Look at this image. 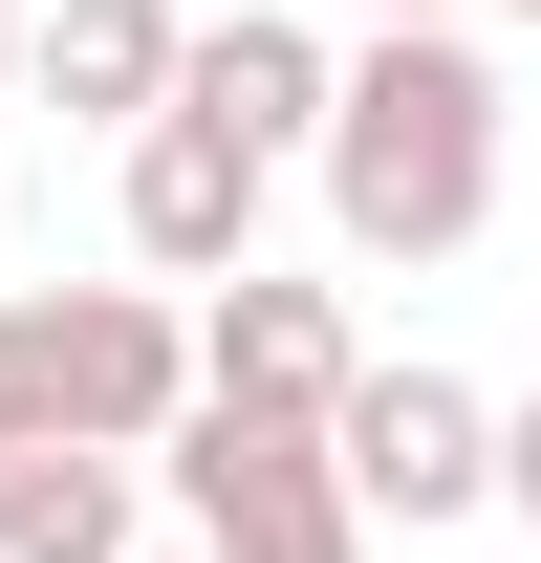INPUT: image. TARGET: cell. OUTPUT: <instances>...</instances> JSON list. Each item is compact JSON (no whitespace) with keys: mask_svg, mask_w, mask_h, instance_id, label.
<instances>
[{"mask_svg":"<svg viewBox=\"0 0 541 563\" xmlns=\"http://www.w3.org/2000/svg\"><path fill=\"white\" fill-rule=\"evenodd\" d=\"M325 217L346 261H455L476 217H498V66H476L455 22H368L325 66Z\"/></svg>","mask_w":541,"mask_h":563,"instance_id":"6da1fadb","label":"cell"},{"mask_svg":"<svg viewBox=\"0 0 541 563\" xmlns=\"http://www.w3.org/2000/svg\"><path fill=\"white\" fill-rule=\"evenodd\" d=\"M325 477H346V520L368 542H433V520H476L498 498V390H455V368H346L325 390Z\"/></svg>","mask_w":541,"mask_h":563,"instance_id":"7a4b0ae2","label":"cell"},{"mask_svg":"<svg viewBox=\"0 0 541 563\" xmlns=\"http://www.w3.org/2000/svg\"><path fill=\"white\" fill-rule=\"evenodd\" d=\"M174 390H196V303H174V282H66V303H44V412H66L87 455H152Z\"/></svg>","mask_w":541,"mask_h":563,"instance_id":"3957f363","label":"cell"},{"mask_svg":"<svg viewBox=\"0 0 541 563\" xmlns=\"http://www.w3.org/2000/svg\"><path fill=\"white\" fill-rule=\"evenodd\" d=\"M109 217H131V261H152V282H217V261H261V152L196 131V109H131Z\"/></svg>","mask_w":541,"mask_h":563,"instance_id":"277c9868","label":"cell"},{"mask_svg":"<svg viewBox=\"0 0 541 563\" xmlns=\"http://www.w3.org/2000/svg\"><path fill=\"white\" fill-rule=\"evenodd\" d=\"M346 282H281V261H217L196 282V390H239V412H325L346 390Z\"/></svg>","mask_w":541,"mask_h":563,"instance_id":"5b68a950","label":"cell"},{"mask_svg":"<svg viewBox=\"0 0 541 563\" xmlns=\"http://www.w3.org/2000/svg\"><path fill=\"white\" fill-rule=\"evenodd\" d=\"M152 109H196V131H239L281 174V152L325 131V44H303L281 0H217V22H174V87H152Z\"/></svg>","mask_w":541,"mask_h":563,"instance_id":"8992f818","label":"cell"},{"mask_svg":"<svg viewBox=\"0 0 541 563\" xmlns=\"http://www.w3.org/2000/svg\"><path fill=\"white\" fill-rule=\"evenodd\" d=\"M152 477H174V520H281V498H346L325 477V412H239V390H174V433H152Z\"/></svg>","mask_w":541,"mask_h":563,"instance_id":"52a82bcc","label":"cell"},{"mask_svg":"<svg viewBox=\"0 0 541 563\" xmlns=\"http://www.w3.org/2000/svg\"><path fill=\"white\" fill-rule=\"evenodd\" d=\"M22 87L87 109V131H131L152 87H174V0H22Z\"/></svg>","mask_w":541,"mask_h":563,"instance_id":"ba28073f","label":"cell"},{"mask_svg":"<svg viewBox=\"0 0 541 563\" xmlns=\"http://www.w3.org/2000/svg\"><path fill=\"white\" fill-rule=\"evenodd\" d=\"M131 498H152V455L44 433V455H0V563H131Z\"/></svg>","mask_w":541,"mask_h":563,"instance_id":"9c48e42d","label":"cell"},{"mask_svg":"<svg viewBox=\"0 0 541 563\" xmlns=\"http://www.w3.org/2000/svg\"><path fill=\"white\" fill-rule=\"evenodd\" d=\"M217 563H368L346 498H281V520H217Z\"/></svg>","mask_w":541,"mask_h":563,"instance_id":"30bf717a","label":"cell"},{"mask_svg":"<svg viewBox=\"0 0 541 563\" xmlns=\"http://www.w3.org/2000/svg\"><path fill=\"white\" fill-rule=\"evenodd\" d=\"M498 520H541V390L498 412Z\"/></svg>","mask_w":541,"mask_h":563,"instance_id":"8fae6325","label":"cell"},{"mask_svg":"<svg viewBox=\"0 0 541 563\" xmlns=\"http://www.w3.org/2000/svg\"><path fill=\"white\" fill-rule=\"evenodd\" d=\"M368 22H455V0H368Z\"/></svg>","mask_w":541,"mask_h":563,"instance_id":"7c38bea8","label":"cell"},{"mask_svg":"<svg viewBox=\"0 0 541 563\" xmlns=\"http://www.w3.org/2000/svg\"><path fill=\"white\" fill-rule=\"evenodd\" d=\"M0 87H22V0H0Z\"/></svg>","mask_w":541,"mask_h":563,"instance_id":"4fadbf2b","label":"cell"},{"mask_svg":"<svg viewBox=\"0 0 541 563\" xmlns=\"http://www.w3.org/2000/svg\"><path fill=\"white\" fill-rule=\"evenodd\" d=\"M498 22H541V0H498Z\"/></svg>","mask_w":541,"mask_h":563,"instance_id":"5bb4252c","label":"cell"}]
</instances>
